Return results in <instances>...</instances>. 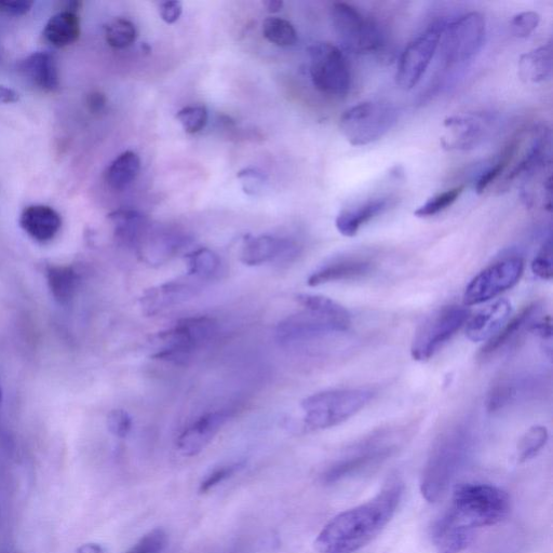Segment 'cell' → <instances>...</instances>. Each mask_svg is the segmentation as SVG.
Wrapping results in <instances>:
<instances>
[{"mask_svg":"<svg viewBox=\"0 0 553 553\" xmlns=\"http://www.w3.org/2000/svg\"><path fill=\"white\" fill-rule=\"evenodd\" d=\"M403 492V483L391 480L371 501L334 517L316 538L318 553H355L369 545L394 518Z\"/></svg>","mask_w":553,"mask_h":553,"instance_id":"1","label":"cell"},{"mask_svg":"<svg viewBox=\"0 0 553 553\" xmlns=\"http://www.w3.org/2000/svg\"><path fill=\"white\" fill-rule=\"evenodd\" d=\"M510 498L493 485L465 483L453 493L452 504L436 521L431 533L475 537V531L502 522L509 514Z\"/></svg>","mask_w":553,"mask_h":553,"instance_id":"2","label":"cell"},{"mask_svg":"<svg viewBox=\"0 0 553 553\" xmlns=\"http://www.w3.org/2000/svg\"><path fill=\"white\" fill-rule=\"evenodd\" d=\"M476 447L471 427L458 424L444 431L436 440L425 464L421 492L429 503H436L466 467Z\"/></svg>","mask_w":553,"mask_h":553,"instance_id":"3","label":"cell"},{"mask_svg":"<svg viewBox=\"0 0 553 553\" xmlns=\"http://www.w3.org/2000/svg\"><path fill=\"white\" fill-rule=\"evenodd\" d=\"M374 395L370 388H343L309 396L301 403L304 425L310 431L340 425L366 408Z\"/></svg>","mask_w":553,"mask_h":553,"instance_id":"4","label":"cell"},{"mask_svg":"<svg viewBox=\"0 0 553 553\" xmlns=\"http://www.w3.org/2000/svg\"><path fill=\"white\" fill-rule=\"evenodd\" d=\"M404 435L399 430H382L350 448L321 477L328 485L354 478L382 465L400 449Z\"/></svg>","mask_w":553,"mask_h":553,"instance_id":"5","label":"cell"},{"mask_svg":"<svg viewBox=\"0 0 553 553\" xmlns=\"http://www.w3.org/2000/svg\"><path fill=\"white\" fill-rule=\"evenodd\" d=\"M218 332L217 320L208 316L182 319L173 328L151 337L152 358L174 363L190 359Z\"/></svg>","mask_w":553,"mask_h":553,"instance_id":"6","label":"cell"},{"mask_svg":"<svg viewBox=\"0 0 553 553\" xmlns=\"http://www.w3.org/2000/svg\"><path fill=\"white\" fill-rule=\"evenodd\" d=\"M487 25L480 12H469L444 24L441 44L445 69L457 70L474 60L481 51Z\"/></svg>","mask_w":553,"mask_h":553,"instance_id":"7","label":"cell"},{"mask_svg":"<svg viewBox=\"0 0 553 553\" xmlns=\"http://www.w3.org/2000/svg\"><path fill=\"white\" fill-rule=\"evenodd\" d=\"M397 119L394 105L382 101L363 102L344 112L340 130L353 146H367L385 137Z\"/></svg>","mask_w":553,"mask_h":553,"instance_id":"8","label":"cell"},{"mask_svg":"<svg viewBox=\"0 0 553 553\" xmlns=\"http://www.w3.org/2000/svg\"><path fill=\"white\" fill-rule=\"evenodd\" d=\"M331 16L335 33L344 49L358 55H372L384 48L385 39L379 25L356 7L336 3Z\"/></svg>","mask_w":553,"mask_h":553,"instance_id":"9","label":"cell"},{"mask_svg":"<svg viewBox=\"0 0 553 553\" xmlns=\"http://www.w3.org/2000/svg\"><path fill=\"white\" fill-rule=\"evenodd\" d=\"M309 74L314 87L332 98H345L352 88V74L344 53L329 43L308 49Z\"/></svg>","mask_w":553,"mask_h":553,"instance_id":"10","label":"cell"},{"mask_svg":"<svg viewBox=\"0 0 553 553\" xmlns=\"http://www.w3.org/2000/svg\"><path fill=\"white\" fill-rule=\"evenodd\" d=\"M469 314L466 307L452 305L441 308L428 318L414 336L413 359L427 361L433 358L464 327Z\"/></svg>","mask_w":553,"mask_h":553,"instance_id":"11","label":"cell"},{"mask_svg":"<svg viewBox=\"0 0 553 553\" xmlns=\"http://www.w3.org/2000/svg\"><path fill=\"white\" fill-rule=\"evenodd\" d=\"M443 28V23L429 26L404 49L396 73V83L401 89L412 90L421 82L440 46Z\"/></svg>","mask_w":553,"mask_h":553,"instance_id":"12","label":"cell"},{"mask_svg":"<svg viewBox=\"0 0 553 553\" xmlns=\"http://www.w3.org/2000/svg\"><path fill=\"white\" fill-rule=\"evenodd\" d=\"M524 272V262L520 258L499 261L485 268L472 279L464 294L466 306L489 302L499 294L514 288Z\"/></svg>","mask_w":553,"mask_h":553,"instance_id":"13","label":"cell"},{"mask_svg":"<svg viewBox=\"0 0 553 553\" xmlns=\"http://www.w3.org/2000/svg\"><path fill=\"white\" fill-rule=\"evenodd\" d=\"M494 123L493 116L484 113L450 116L443 123L441 145L450 152L475 150L490 137Z\"/></svg>","mask_w":553,"mask_h":553,"instance_id":"14","label":"cell"},{"mask_svg":"<svg viewBox=\"0 0 553 553\" xmlns=\"http://www.w3.org/2000/svg\"><path fill=\"white\" fill-rule=\"evenodd\" d=\"M349 327L326 316L310 312L291 315L276 328V339L281 345L306 343L322 337L345 333Z\"/></svg>","mask_w":553,"mask_h":553,"instance_id":"15","label":"cell"},{"mask_svg":"<svg viewBox=\"0 0 553 553\" xmlns=\"http://www.w3.org/2000/svg\"><path fill=\"white\" fill-rule=\"evenodd\" d=\"M542 313V306L533 303L522 309V312L506 322V325L499 330L479 355L481 360H488L492 357L506 352L509 348L515 347L522 340L524 334L532 331L534 323Z\"/></svg>","mask_w":553,"mask_h":553,"instance_id":"16","label":"cell"},{"mask_svg":"<svg viewBox=\"0 0 553 553\" xmlns=\"http://www.w3.org/2000/svg\"><path fill=\"white\" fill-rule=\"evenodd\" d=\"M231 418L227 411H213L202 415L188 426L177 440V449L185 457H194L204 451Z\"/></svg>","mask_w":553,"mask_h":553,"instance_id":"17","label":"cell"},{"mask_svg":"<svg viewBox=\"0 0 553 553\" xmlns=\"http://www.w3.org/2000/svg\"><path fill=\"white\" fill-rule=\"evenodd\" d=\"M541 380L536 375H509L497 381L488 396V410L498 413L521 400L535 396L541 389Z\"/></svg>","mask_w":553,"mask_h":553,"instance_id":"18","label":"cell"},{"mask_svg":"<svg viewBox=\"0 0 553 553\" xmlns=\"http://www.w3.org/2000/svg\"><path fill=\"white\" fill-rule=\"evenodd\" d=\"M196 291V286L190 281L181 279L168 281L146 290L141 296L140 306L146 316H156L190 300Z\"/></svg>","mask_w":553,"mask_h":553,"instance_id":"19","label":"cell"},{"mask_svg":"<svg viewBox=\"0 0 553 553\" xmlns=\"http://www.w3.org/2000/svg\"><path fill=\"white\" fill-rule=\"evenodd\" d=\"M299 247L289 239L273 236L250 237L242 247L240 260L247 266H260L281 259L290 260Z\"/></svg>","mask_w":553,"mask_h":553,"instance_id":"20","label":"cell"},{"mask_svg":"<svg viewBox=\"0 0 553 553\" xmlns=\"http://www.w3.org/2000/svg\"><path fill=\"white\" fill-rule=\"evenodd\" d=\"M187 244L185 237L172 233H150L146 229L136 250L147 265L158 267L168 263Z\"/></svg>","mask_w":553,"mask_h":553,"instance_id":"21","label":"cell"},{"mask_svg":"<svg viewBox=\"0 0 553 553\" xmlns=\"http://www.w3.org/2000/svg\"><path fill=\"white\" fill-rule=\"evenodd\" d=\"M374 263L366 258H345L320 267L308 277L309 287H319L327 283L359 280L369 276Z\"/></svg>","mask_w":553,"mask_h":553,"instance_id":"22","label":"cell"},{"mask_svg":"<svg viewBox=\"0 0 553 553\" xmlns=\"http://www.w3.org/2000/svg\"><path fill=\"white\" fill-rule=\"evenodd\" d=\"M20 72L39 90L53 93L60 88V75L56 58L46 51H37L20 64Z\"/></svg>","mask_w":553,"mask_h":553,"instance_id":"23","label":"cell"},{"mask_svg":"<svg viewBox=\"0 0 553 553\" xmlns=\"http://www.w3.org/2000/svg\"><path fill=\"white\" fill-rule=\"evenodd\" d=\"M510 314V303L506 300H499L493 305L483 308L468 321L466 336L475 343L490 341L506 325Z\"/></svg>","mask_w":553,"mask_h":553,"instance_id":"24","label":"cell"},{"mask_svg":"<svg viewBox=\"0 0 553 553\" xmlns=\"http://www.w3.org/2000/svg\"><path fill=\"white\" fill-rule=\"evenodd\" d=\"M20 225L36 241L47 242L60 232L62 219L58 211L49 206L33 205L21 213Z\"/></svg>","mask_w":553,"mask_h":553,"instance_id":"25","label":"cell"},{"mask_svg":"<svg viewBox=\"0 0 553 553\" xmlns=\"http://www.w3.org/2000/svg\"><path fill=\"white\" fill-rule=\"evenodd\" d=\"M393 199L388 197L373 198L362 204L344 210L336 218L335 226L345 237H354L360 229L384 213Z\"/></svg>","mask_w":553,"mask_h":553,"instance_id":"26","label":"cell"},{"mask_svg":"<svg viewBox=\"0 0 553 553\" xmlns=\"http://www.w3.org/2000/svg\"><path fill=\"white\" fill-rule=\"evenodd\" d=\"M552 70V43L524 53L519 60V76L524 83H544L551 76Z\"/></svg>","mask_w":553,"mask_h":553,"instance_id":"27","label":"cell"},{"mask_svg":"<svg viewBox=\"0 0 553 553\" xmlns=\"http://www.w3.org/2000/svg\"><path fill=\"white\" fill-rule=\"evenodd\" d=\"M80 36V20L76 12L62 10L51 17L44 30L47 42L56 48H64L77 42Z\"/></svg>","mask_w":553,"mask_h":553,"instance_id":"28","label":"cell"},{"mask_svg":"<svg viewBox=\"0 0 553 553\" xmlns=\"http://www.w3.org/2000/svg\"><path fill=\"white\" fill-rule=\"evenodd\" d=\"M141 169L138 154L128 151L120 154L105 173L106 183L115 191L125 190L136 178Z\"/></svg>","mask_w":553,"mask_h":553,"instance_id":"29","label":"cell"},{"mask_svg":"<svg viewBox=\"0 0 553 553\" xmlns=\"http://www.w3.org/2000/svg\"><path fill=\"white\" fill-rule=\"evenodd\" d=\"M117 238L125 245L136 248L147 226L141 214L132 210H118L110 214Z\"/></svg>","mask_w":553,"mask_h":553,"instance_id":"30","label":"cell"},{"mask_svg":"<svg viewBox=\"0 0 553 553\" xmlns=\"http://www.w3.org/2000/svg\"><path fill=\"white\" fill-rule=\"evenodd\" d=\"M295 300L306 310H310V312L326 316L343 323V325L349 328L352 326V315H350L348 310L341 304L326 298V296L304 293L296 295Z\"/></svg>","mask_w":553,"mask_h":553,"instance_id":"31","label":"cell"},{"mask_svg":"<svg viewBox=\"0 0 553 553\" xmlns=\"http://www.w3.org/2000/svg\"><path fill=\"white\" fill-rule=\"evenodd\" d=\"M49 289L60 303L70 302L78 286V276L71 266H50L47 271Z\"/></svg>","mask_w":553,"mask_h":553,"instance_id":"32","label":"cell"},{"mask_svg":"<svg viewBox=\"0 0 553 553\" xmlns=\"http://www.w3.org/2000/svg\"><path fill=\"white\" fill-rule=\"evenodd\" d=\"M188 275L199 279H210L220 271L219 255L208 248H201L187 254Z\"/></svg>","mask_w":553,"mask_h":553,"instance_id":"33","label":"cell"},{"mask_svg":"<svg viewBox=\"0 0 553 553\" xmlns=\"http://www.w3.org/2000/svg\"><path fill=\"white\" fill-rule=\"evenodd\" d=\"M264 37L280 47L293 46L298 42V33L292 23L285 19L272 17L263 23Z\"/></svg>","mask_w":553,"mask_h":553,"instance_id":"34","label":"cell"},{"mask_svg":"<svg viewBox=\"0 0 553 553\" xmlns=\"http://www.w3.org/2000/svg\"><path fill=\"white\" fill-rule=\"evenodd\" d=\"M137 29L134 24L124 18H117L105 26L107 44L114 49H126L136 43Z\"/></svg>","mask_w":553,"mask_h":553,"instance_id":"35","label":"cell"},{"mask_svg":"<svg viewBox=\"0 0 553 553\" xmlns=\"http://www.w3.org/2000/svg\"><path fill=\"white\" fill-rule=\"evenodd\" d=\"M548 438V430L544 426H534L526 431L518 445L519 462L532 460L545 447Z\"/></svg>","mask_w":553,"mask_h":553,"instance_id":"36","label":"cell"},{"mask_svg":"<svg viewBox=\"0 0 553 553\" xmlns=\"http://www.w3.org/2000/svg\"><path fill=\"white\" fill-rule=\"evenodd\" d=\"M465 190L464 186H456L451 190L440 193L428 199L423 206L418 208L414 214L418 218H430L449 209L461 197Z\"/></svg>","mask_w":553,"mask_h":553,"instance_id":"37","label":"cell"},{"mask_svg":"<svg viewBox=\"0 0 553 553\" xmlns=\"http://www.w3.org/2000/svg\"><path fill=\"white\" fill-rule=\"evenodd\" d=\"M177 119L185 132L195 134L207 126L208 111L201 105L187 106L177 114Z\"/></svg>","mask_w":553,"mask_h":553,"instance_id":"38","label":"cell"},{"mask_svg":"<svg viewBox=\"0 0 553 553\" xmlns=\"http://www.w3.org/2000/svg\"><path fill=\"white\" fill-rule=\"evenodd\" d=\"M167 545V534L155 529L145 534L127 553H161Z\"/></svg>","mask_w":553,"mask_h":553,"instance_id":"39","label":"cell"},{"mask_svg":"<svg viewBox=\"0 0 553 553\" xmlns=\"http://www.w3.org/2000/svg\"><path fill=\"white\" fill-rule=\"evenodd\" d=\"M532 271L539 279L550 281L553 277L552 238L549 236L532 263Z\"/></svg>","mask_w":553,"mask_h":553,"instance_id":"40","label":"cell"},{"mask_svg":"<svg viewBox=\"0 0 553 553\" xmlns=\"http://www.w3.org/2000/svg\"><path fill=\"white\" fill-rule=\"evenodd\" d=\"M541 23V16L535 11H524L518 13L511 20V32L518 38H528Z\"/></svg>","mask_w":553,"mask_h":553,"instance_id":"41","label":"cell"},{"mask_svg":"<svg viewBox=\"0 0 553 553\" xmlns=\"http://www.w3.org/2000/svg\"><path fill=\"white\" fill-rule=\"evenodd\" d=\"M242 468L241 463H234L224 465L218 468L213 469L210 474L201 481L199 485V492L201 494H206L213 490L215 487H218L219 484L225 480L233 477L236 472Z\"/></svg>","mask_w":553,"mask_h":553,"instance_id":"42","label":"cell"},{"mask_svg":"<svg viewBox=\"0 0 553 553\" xmlns=\"http://www.w3.org/2000/svg\"><path fill=\"white\" fill-rule=\"evenodd\" d=\"M237 178L241 181L242 190L250 196L262 193L267 181L265 174L255 169L242 170Z\"/></svg>","mask_w":553,"mask_h":553,"instance_id":"43","label":"cell"},{"mask_svg":"<svg viewBox=\"0 0 553 553\" xmlns=\"http://www.w3.org/2000/svg\"><path fill=\"white\" fill-rule=\"evenodd\" d=\"M107 426L111 433L118 438H126L132 429V418L124 410H113L107 416Z\"/></svg>","mask_w":553,"mask_h":553,"instance_id":"44","label":"cell"},{"mask_svg":"<svg viewBox=\"0 0 553 553\" xmlns=\"http://www.w3.org/2000/svg\"><path fill=\"white\" fill-rule=\"evenodd\" d=\"M34 3L26 0H17V2H0V13L9 17H21L29 13Z\"/></svg>","mask_w":553,"mask_h":553,"instance_id":"45","label":"cell"},{"mask_svg":"<svg viewBox=\"0 0 553 553\" xmlns=\"http://www.w3.org/2000/svg\"><path fill=\"white\" fill-rule=\"evenodd\" d=\"M183 7L180 2H166L160 5L159 15L168 24L177 22L182 15Z\"/></svg>","mask_w":553,"mask_h":553,"instance_id":"46","label":"cell"},{"mask_svg":"<svg viewBox=\"0 0 553 553\" xmlns=\"http://www.w3.org/2000/svg\"><path fill=\"white\" fill-rule=\"evenodd\" d=\"M87 105L89 107L90 112L100 113L105 109L106 98L103 93L99 91H94L89 94L87 99Z\"/></svg>","mask_w":553,"mask_h":553,"instance_id":"47","label":"cell"},{"mask_svg":"<svg viewBox=\"0 0 553 553\" xmlns=\"http://www.w3.org/2000/svg\"><path fill=\"white\" fill-rule=\"evenodd\" d=\"M20 101V94L9 87L0 85V104H11Z\"/></svg>","mask_w":553,"mask_h":553,"instance_id":"48","label":"cell"},{"mask_svg":"<svg viewBox=\"0 0 553 553\" xmlns=\"http://www.w3.org/2000/svg\"><path fill=\"white\" fill-rule=\"evenodd\" d=\"M75 553H104V549L99 544H85L79 547Z\"/></svg>","mask_w":553,"mask_h":553,"instance_id":"49","label":"cell"},{"mask_svg":"<svg viewBox=\"0 0 553 553\" xmlns=\"http://www.w3.org/2000/svg\"><path fill=\"white\" fill-rule=\"evenodd\" d=\"M264 6L269 12L276 13L282 9L283 3L280 0H268L264 3Z\"/></svg>","mask_w":553,"mask_h":553,"instance_id":"50","label":"cell"},{"mask_svg":"<svg viewBox=\"0 0 553 553\" xmlns=\"http://www.w3.org/2000/svg\"><path fill=\"white\" fill-rule=\"evenodd\" d=\"M488 553H510V552L505 551V550H494V551H491V552H488Z\"/></svg>","mask_w":553,"mask_h":553,"instance_id":"51","label":"cell"}]
</instances>
